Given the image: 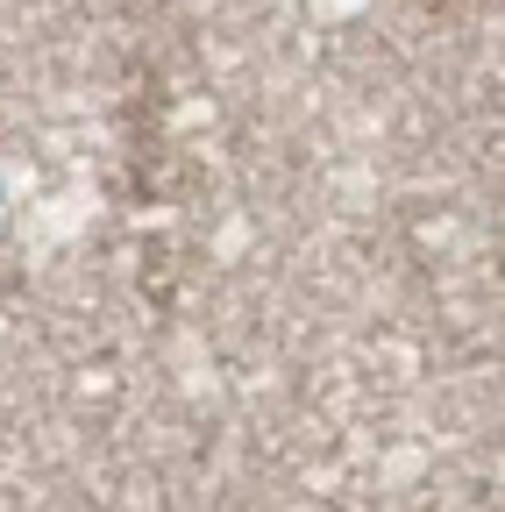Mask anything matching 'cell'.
<instances>
[{
	"instance_id": "1",
	"label": "cell",
	"mask_w": 505,
	"mask_h": 512,
	"mask_svg": "<svg viewBox=\"0 0 505 512\" xmlns=\"http://www.w3.org/2000/svg\"><path fill=\"white\" fill-rule=\"evenodd\" d=\"M420 8H477V0H420Z\"/></svg>"
}]
</instances>
